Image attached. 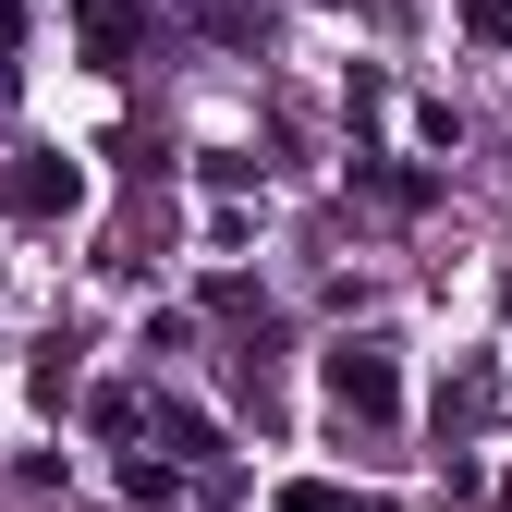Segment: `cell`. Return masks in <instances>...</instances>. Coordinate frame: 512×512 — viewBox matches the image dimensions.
I'll list each match as a JSON object with an SVG mask.
<instances>
[{
	"label": "cell",
	"mask_w": 512,
	"mask_h": 512,
	"mask_svg": "<svg viewBox=\"0 0 512 512\" xmlns=\"http://www.w3.org/2000/svg\"><path fill=\"white\" fill-rule=\"evenodd\" d=\"M269 512H366V500H354V488H330V476H293Z\"/></svg>",
	"instance_id": "obj_9"
},
{
	"label": "cell",
	"mask_w": 512,
	"mask_h": 512,
	"mask_svg": "<svg viewBox=\"0 0 512 512\" xmlns=\"http://www.w3.org/2000/svg\"><path fill=\"white\" fill-rule=\"evenodd\" d=\"M122 500H135V512H183V476H171V464H147V452H135V464H122Z\"/></svg>",
	"instance_id": "obj_6"
},
{
	"label": "cell",
	"mask_w": 512,
	"mask_h": 512,
	"mask_svg": "<svg viewBox=\"0 0 512 512\" xmlns=\"http://www.w3.org/2000/svg\"><path fill=\"white\" fill-rule=\"evenodd\" d=\"M147 427V391H98V439H135Z\"/></svg>",
	"instance_id": "obj_10"
},
{
	"label": "cell",
	"mask_w": 512,
	"mask_h": 512,
	"mask_svg": "<svg viewBox=\"0 0 512 512\" xmlns=\"http://www.w3.org/2000/svg\"><path fill=\"white\" fill-rule=\"evenodd\" d=\"M0 208H13L25 232L74 220V208H86V159H61V147H13V171H0Z\"/></svg>",
	"instance_id": "obj_2"
},
{
	"label": "cell",
	"mask_w": 512,
	"mask_h": 512,
	"mask_svg": "<svg viewBox=\"0 0 512 512\" xmlns=\"http://www.w3.org/2000/svg\"><path fill=\"white\" fill-rule=\"evenodd\" d=\"M0 110H13V49H0Z\"/></svg>",
	"instance_id": "obj_13"
},
{
	"label": "cell",
	"mask_w": 512,
	"mask_h": 512,
	"mask_svg": "<svg viewBox=\"0 0 512 512\" xmlns=\"http://www.w3.org/2000/svg\"><path fill=\"white\" fill-rule=\"evenodd\" d=\"M196 37H220V49H269L281 25H269V0H196Z\"/></svg>",
	"instance_id": "obj_5"
},
{
	"label": "cell",
	"mask_w": 512,
	"mask_h": 512,
	"mask_svg": "<svg viewBox=\"0 0 512 512\" xmlns=\"http://www.w3.org/2000/svg\"><path fill=\"white\" fill-rule=\"evenodd\" d=\"M464 37L476 49H512V0H464Z\"/></svg>",
	"instance_id": "obj_11"
},
{
	"label": "cell",
	"mask_w": 512,
	"mask_h": 512,
	"mask_svg": "<svg viewBox=\"0 0 512 512\" xmlns=\"http://www.w3.org/2000/svg\"><path fill=\"white\" fill-rule=\"evenodd\" d=\"M25 391L61 415V403H74V342H37V366H25Z\"/></svg>",
	"instance_id": "obj_7"
},
{
	"label": "cell",
	"mask_w": 512,
	"mask_h": 512,
	"mask_svg": "<svg viewBox=\"0 0 512 512\" xmlns=\"http://www.w3.org/2000/svg\"><path fill=\"white\" fill-rule=\"evenodd\" d=\"M317 378H330V403H342L354 427H391V415H403V354L378 342V330H342L330 354H317Z\"/></svg>",
	"instance_id": "obj_1"
},
{
	"label": "cell",
	"mask_w": 512,
	"mask_h": 512,
	"mask_svg": "<svg viewBox=\"0 0 512 512\" xmlns=\"http://www.w3.org/2000/svg\"><path fill=\"white\" fill-rule=\"evenodd\" d=\"M0 49H25V0H0Z\"/></svg>",
	"instance_id": "obj_12"
},
{
	"label": "cell",
	"mask_w": 512,
	"mask_h": 512,
	"mask_svg": "<svg viewBox=\"0 0 512 512\" xmlns=\"http://www.w3.org/2000/svg\"><path fill=\"white\" fill-rule=\"evenodd\" d=\"M74 37H86V61H110V74H122V61H147V0H74Z\"/></svg>",
	"instance_id": "obj_3"
},
{
	"label": "cell",
	"mask_w": 512,
	"mask_h": 512,
	"mask_svg": "<svg viewBox=\"0 0 512 512\" xmlns=\"http://www.w3.org/2000/svg\"><path fill=\"white\" fill-rule=\"evenodd\" d=\"M147 427H159V452H171V464H196V476H220V427H208L196 403H183V391H159V403H147Z\"/></svg>",
	"instance_id": "obj_4"
},
{
	"label": "cell",
	"mask_w": 512,
	"mask_h": 512,
	"mask_svg": "<svg viewBox=\"0 0 512 512\" xmlns=\"http://www.w3.org/2000/svg\"><path fill=\"white\" fill-rule=\"evenodd\" d=\"M208 317H232V330H256L269 305H256V281H244V269H220V281H208Z\"/></svg>",
	"instance_id": "obj_8"
}]
</instances>
